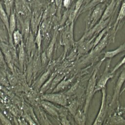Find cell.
I'll use <instances>...</instances> for the list:
<instances>
[{
	"label": "cell",
	"mask_w": 125,
	"mask_h": 125,
	"mask_svg": "<svg viewBox=\"0 0 125 125\" xmlns=\"http://www.w3.org/2000/svg\"><path fill=\"white\" fill-rule=\"evenodd\" d=\"M111 61V59H110L107 62L103 74H102L98 82L96 83L94 90L95 93L106 87V84L107 81L113 77V74L110 73V72L109 71Z\"/></svg>",
	"instance_id": "3957f363"
},
{
	"label": "cell",
	"mask_w": 125,
	"mask_h": 125,
	"mask_svg": "<svg viewBox=\"0 0 125 125\" xmlns=\"http://www.w3.org/2000/svg\"><path fill=\"white\" fill-rule=\"evenodd\" d=\"M102 97L101 105L98 113L94 120L93 125H101L103 124L106 112V87L102 89Z\"/></svg>",
	"instance_id": "277c9868"
},
{
	"label": "cell",
	"mask_w": 125,
	"mask_h": 125,
	"mask_svg": "<svg viewBox=\"0 0 125 125\" xmlns=\"http://www.w3.org/2000/svg\"><path fill=\"white\" fill-rule=\"evenodd\" d=\"M47 56H46V53L45 52L43 53L42 54V62L43 64L45 63L46 61H47Z\"/></svg>",
	"instance_id": "1f68e13d"
},
{
	"label": "cell",
	"mask_w": 125,
	"mask_h": 125,
	"mask_svg": "<svg viewBox=\"0 0 125 125\" xmlns=\"http://www.w3.org/2000/svg\"><path fill=\"white\" fill-rule=\"evenodd\" d=\"M9 17L6 13L5 10H4L3 6H2L1 2H0V18L1 21L4 24L5 28H6L8 33L9 31Z\"/></svg>",
	"instance_id": "e0dca14e"
},
{
	"label": "cell",
	"mask_w": 125,
	"mask_h": 125,
	"mask_svg": "<svg viewBox=\"0 0 125 125\" xmlns=\"http://www.w3.org/2000/svg\"><path fill=\"white\" fill-rule=\"evenodd\" d=\"M56 34L55 33L52 39L50 42V43H49L47 49H46V51L45 52L46 56L47 57V58L50 59L51 58V56L52 54V52H53V50L54 49V44L56 40Z\"/></svg>",
	"instance_id": "44dd1931"
},
{
	"label": "cell",
	"mask_w": 125,
	"mask_h": 125,
	"mask_svg": "<svg viewBox=\"0 0 125 125\" xmlns=\"http://www.w3.org/2000/svg\"><path fill=\"white\" fill-rule=\"evenodd\" d=\"M125 79V71L123 70L122 72L121 73L116 82L114 90V93H113V94L112 97V100L111 101L110 106H112V105L115 103V102L118 99L120 94V93L121 92V89L124 83Z\"/></svg>",
	"instance_id": "52a82bcc"
},
{
	"label": "cell",
	"mask_w": 125,
	"mask_h": 125,
	"mask_svg": "<svg viewBox=\"0 0 125 125\" xmlns=\"http://www.w3.org/2000/svg\"><path fill=\"white\" fill-rule=\"evenodd\" d=\"M19 51L18 54V60L19 64L22 69L23 66L24 64V62L25 60V51L24 48V44L23 42H22L19 45Z\"/></svg>",
	"instance_id": "d6986e66"
},
{
	"label": "cell",
	"mask_w": 125,
	"mask_h": 125,
	"mask_svg": "<svg viewBox=\"0 0 125 125\" xmlns=\"http://www.w3.org/2000/svg\"><path fill=\"white\" fill-rule=\"evenodd\" d=\"M74 0H71V1H72V2H73V1H74Z\"/></svg>",
	"instance_id": "d6a6232c"
},
{
	"label": "cell",
	"mask_w": 125,
	"mask_h": 125,
	"mask_svg": "<svg viewBox=\"0 0 125 125\" xmlns=\"http://www.w3.org/2000/svg\"><path fill=\"white\" fill-rule=\"evenodd\" d=\"M0 62L2 64H5V62L1 50L0 49Z\"/></svg>",
	"instance_id": "4dcf8cb0"
},
{
	"label": "cell",
	"mask_w": 125,
	"mask_h": 125,
	"mask_svg": "<svg viewBox=\"0 0 125 125\" xmlns=\"http://www.w3.org/2000/svg\"><path fill=\"white\" fill-rule=\"evenodd\" d=\"M84 0H77L76 2L75 3V5L74 6V8L71 12L70 17L69 21H70V23L72 21H74V20L75 19L76 17L78 15L79 12L80 10L81 6L83 4V2Z\"/></svg>",
	"instance_id": "9a60e30c"
},
{
	"label": "cell",
	"mask_w": 125,
	"mask_h": 125,
	"mask_svg": "<svg viewBox=\"0 0 125 125\" xmlns=\"http://www.w3.org/2000/svg\"><path fill=\"white\" fill-rule=\"evenodd\" d=\"M98 72V68H96L87 83L85 95V103L83 108V112L85 114L88 111L90 102L95 93L94 90L96 84V75Z\"/></svg>",
	"instance_id": "6da1fadb"
},
{
	"label": "cell",
	"mask_w": 125,
	"mask_h": 125,
	"mask_svg": "<svg viewBox=\"0 0 125 125\" xmlns=\"http://www.w3.org/2000/svg\"><path fill=\"white\" fill-rule=\"evenodd\" d=\"M115 5H116L115 0H111L110 3L107 6H106L105 8L104 11V13L100 20H105L110 18V17L111 16V15L113 12Z\"/></svg>",
	"instance_id": "5bb4252c"
},
{
	"label": "cell",
	"mask_w": 125,
	"mask_h": 125,
	"mask_svg": "<svg viewBox=\"0 0 125 125\" xmlns=\"http://www.w3.org/2000/svg\"><path fill=\"white\" fill-rule=\"evenodd\" d=\"M4 7H5V11L7 13L8 17H9L11 14V11L13 3L14 0H3Z\"/></svg>",
	"instance_id": "603a6c76"
},
{
	"label": "cell",
	"mask_w": 125,
	"mask_h": 125,
	"mask_svg": "<svg viewBox=\"0 0 125 125\" xmlns=\"http://www.w3.org/2000/svg\"><path fill=\"white\" fill-rule=\"evenodd\" d=\"M34 42L37 44L38 51L40 52L41 48V44H42V33H41V29L40 27H39V28L38 29V30L37 32Z\"/></svg>",
	"instance_id": "cb8c5ba5"
},
{
	"label": "cell",
	"mask_w": 125,
	"mask_h": 125,
	"mask_svg": "<svg viewBox=\"0 0 125 125\" xmlns=\"http://www.w3.org/2000/svg\"><path fill=\"white\" fill-rule=\"evenodd\" d=\"M125 1H123V2L122 4V5L121 6L120 11L119 12L118 17L116 20V21L115 22V23L114 24L113 26V30H116V32H117L118 27H119L120 25L121 22L123 20L125 16ZM115 35L116 34L115 31L114 32Z\"/></svg>",
	"instance_id": "4fadbf2b"
},
{
	"label": "cell",
	"mask_w": 125,
	"mask_h": 125,
	"mask_svg": "<svg viewBox=\"0 0 125 125\" xmlns=\"http://www.w3.org/2000/svg\"><path fill=\"white\" fill-rule=\"evenodd\" d=\"M105 7L106 4L103 2L98 4L93 8L94 9L87 21L86 25V30L90 29L100 21L105 8Z\"/></svg>",
	"instance_id": "7a4b0ae2"
},
{
	"label": "cell",
	"mask_w": 125,
	"mask_h": 125,
	"mask_svg": "<svg viewBox=\"0 0 125 125\" xmlns=\"http://www.w3.org/2000/svg\"><path fill=\"white\" fill-rule=\"evenodd\" d=\"M42 106L48 113L55 117L59 116L58 111V110L59 109L56 106H54L50 102L47 101H43L42 102Z\"/></svg>",
	"instance_id": "7c38bea8"
},
{
	"label": "cell",
	"mask_w": 125,
	"mask_h": 125,
	"mask_svg": "<svg viewBox=\"0 0 125 125\" xmlns=\"http://www.w3.org/2000/svg\"><path fill=\"white\" fill-rule=\"evenodd\" d=\"M76 108H77V104L75 101H73L71 104L70 105L69 107V110L71 112V113L73 115H75L76 113Z\"/></svg>",
	"instance_id": "4316f807"
},
{
	"label": "cell",
	"mask_w": 125,
	"mask_h": 125,
	"mask_svg": "<svg viewBox=\"0 0 125 125\" xmlns=\"http://www.w3.org/2000/svg\"><path fill=\"white\" fill-rule=\"evenodd\" d=\"M0 120L2 124L4 125H11L10 121L3 115V114L0 111Z\"/></svg>",
	"instance_id": "83f0119b"
},
{
	"label": "cell",
	"mask_w": 125,
	"mask_h": 125,
	"mask_svg": "<svg viewBox=\"0 0 125 125\" xmlns=\"http://www.w3.org/2000/svg\"><path fill=\"white\" fill-rule=\"evenodd\" d=\"M30 22L28 19H27L24 22L22 28V36L23 35L24 38L27 39L30 34Z\"/></svg>",
	"instance_id": "7402d4cb"
},
{
	"label": "cell",
	"mask_w": 125,
	"mask_h": 125,
	"mask_svg": "<svg viewBox=\"0 0 125 125\" xmlns=\"http://www.w3.org/2000/svg\"><path fill=\"white\" fill-rule=\"evenodd\" d=\"M11 45H8L6 42L0 41V47L5 62H7L9 67H11L12 57L13 56V49Z\"/></svg>",
	"instance_id": "8992f818"
},
{
	"label": "cell",
	"mask_w": 125,
	"mask_h": 125,
	"mask_svg": "<svg viewBox=\"0 0 125 125\" xmlns=\"http://www.w3.org/2000/svg\"><path fill=\"white\" fill-rule=\"evenodd\" d=\"M42 99L45 101L56 103L62 106L67 104V97L63 93H56L46 94L42 96Z\"/></svg>",
	"instance_id": "5b68a950"
},
{
	"label": "cell",
	"mask_w": 125,
	"mask_h": 125,
	"mask_svg": "<svg viewBox=\"0 0 125 125\" xmlns=\"http://www.w3.org/2000/svg\"><path fill=\"white\" fill-rule=\"evenodd\" d=\"M7 40V36L4 30L0 26V41L6 42Z\"/></svg>",
	"instance_id": "f1b7e54d"
},
{
	"label": "cell",
	"mask_w": 125,
	"mask_h": 125,
	"mask_svg": "<svg viewBox=\"0 0 125 125\" xmlns=\"http://www.w3.org/2000/svg\"><path fill=\"white\" fill-rule=\"evenodd\" d=\"M75 122L77 124L84 125L86 120L85 114L84 112H82L80 110L77 111L74 115Z\"/></svg>",
	"instance_id": "ffe728a7"
},
{
	"label": "cell",
	"mask_w": 125,
	"mask_h": 125,
	"mask_svg": "<svg viewBox=\"0 0 125 125\" xmlns=\"http://www.w3.org/2000/svg\"><path fill=\"white\" fill-rule=\"evenodd\" d=\"M12 39L14 47L19 45L22 41L23 36L19 30H15L12 34Z\"/></svg>",
	"instance_id": "2e32d148"
},
{
	"label": "cell",
	"mask_w": 125,
	"mask_h": 125,
	"mask_svg": "<svg viewBox=\"0 0 125 125\" xmlns=\"http://www.w3.org/2000/svg\"><path fill=\"white\" fill-rule=\"evenodd\" d=\"M125 50V43H123L114 50L105 52L104 53V56L103 59L101 60V62H102L106 59H111L112 58L114 57L115 56L118 55L120 53L124 52Z\"/></svg>",
	"instance_id": "30bf717a"
},
{
	"label": "cell",
	"mask_w": 125,
	"mask_h": 125,
	"mask_svg": "<svg viewBox=\"0 0 125 125\" xmlns=\"http://www.w3.org/2000/svg\"><path fill=\"white\" fill-rule=\"evenodd\" d=\"M111 122H113L112 124H122V122L124 123V120L123 118L120 116H114L111 118Z\"/></svg>",
	"instance_id": "484cf974"
},
{
	"label": "cell",
	"mask_w": 125,
	"mask_h": 125,
	"mask_svg": "<svg viewBox=\"0 0 125 125\" xmlns=\"http://www.w3.org/2000/svg\"><path fill=\"white\" fill-rule=\"evenodd\" d=\"M105 0H91V1L89 2L87 5H86L83 8V9L80 10V11L78 13V14H80L81 13H84L87 10H89L93 8L98 4L104 2Z\"/></svg>",
	"instance_id": "ac0fdd59"
},
{
	"label": "cell",
	"mask_w": 125,
	"mask_h": 125,
	"mask_svg": "<svg viewBox=\"0 0 125 125\" xmlns=\"http://www.w3.org/2000/svg\"><path fill=\"white\" fill-rule=\"evenodd\" d=\"M125 57H123V58H122V59L121 60H120L116 65L115 66H114V67L113 68V69L111 71H110V73L111 74H114V73L120 68L121 67L124 63H125Z\"/></svg>",
	"instance_id": "d4e9b609"
},
{
	"label": "cell",
	"mask_w": 125,
	"mask_h": 125,
	"mask_svg": "<svg viewBox=\"0 0 125 125\" xmlns=\"http://www.w3.org/2000/svg\"><path fill=\"white\" fill-rule=\"evenodd\" d=\"M109 40L108 31L106 32L99 42L93 47L92 50L91 52V54L94 55L100 53L108 44Z\"/></svg>",
	"instance_id": "ba28073f"
},
{
	"label": "cell",
	"mask_w": 125,
	"mask_h": 125,
	"mask_svg": "<svg viewBox=\"0 0 125 125\" xmlns=\"http://www.w3.org/2000/svg\"><path fill=\"white\" fill-rule=\"evenodd\" d=\"M1 64V62H0V64Z\"/></svg>",
	"instance_id": "836d02e7"
},
{
	"label": "cell",
	"mask_w": 125,
	"mask_h": 125,
	"mask_svg": "<svg viewBox=\"0 0 125 125\" xmlns=\"http://www.w3.org/2000/svg\"><path fill=\"white\" fill-rule=\"evenodd\" d=\"M62 2L63 6L66 8H68V7H69L71 3L72 2L71 0H63Z\"/></svg>",
	"instance_id": "f546056e"
},
{
	"label": "cell",
	"mask_w": 125,
	"mask_h": 125,
	"mask_svg": "<svg viewBox=\"0 0 125 125\" xmlns=\"http://www.w3.org/2000/svg\"><path fill=\"white\" fill-rule=\"evenodd\" d=\"M73 27L74 21H72L64 34L63 42L65 45V47H66V48H67L73 42Z\"/></svg>",
	"instance_id": "9c48e42d"
},
{
	"label": "cell",
	"mask_w": 125,
	"mask_h": 125,
	"mask_svg": "<svg viewBox=\"0 0 125 125\" xmlns=\"http://www.w3.org/2000/svg\"><path fill=\"white\" fill-rule=\"evenodd\" d=\"M9 17V31L8 33L9 35L10 45L14 46L12 42V36L14 31L16 30V19L15 13L14 12L11 13Z\"/></svg>",
	"instance_id": "8fae6325"
}]
</instances>
